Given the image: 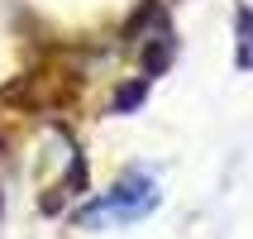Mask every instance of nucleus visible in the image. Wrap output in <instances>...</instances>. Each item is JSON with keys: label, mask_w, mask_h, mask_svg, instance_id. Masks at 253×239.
Returning a JSON list of instances; mask_svg holds the SVG:
<instances>
[{"label": "nucleus", "mask_w": 253, "mask_h": 239, "mask_svg": "<svg viewBox=\"0 0 253 239\" xmlns=\"http://www.w3.org/2000/svg\"><path fill=\"white\" fill-rule=\"evenodd\" d=\"M158 201H163V191H158L153 172L148 168H125L115 177L110 191H100L96 201H86L77 211V220L82 225H134V220L158 211Z\"/></svg>", "instance_id": "f257e3e1"}, {"label": "nucleus", "mask_w": 253, "mask_h": 239, "mask_svg": "<svg viewBox=\"0 0 253 239\" xmlns=\"http://www.w3.org/2000/svg\"><path fill=\"white\" fill-rule=\"evenodd\" d=\"M234 62L244 72H253V10L249 5L234 10Z\"/></svg>", "instance_id": "f03ea898"}]
</instances>
